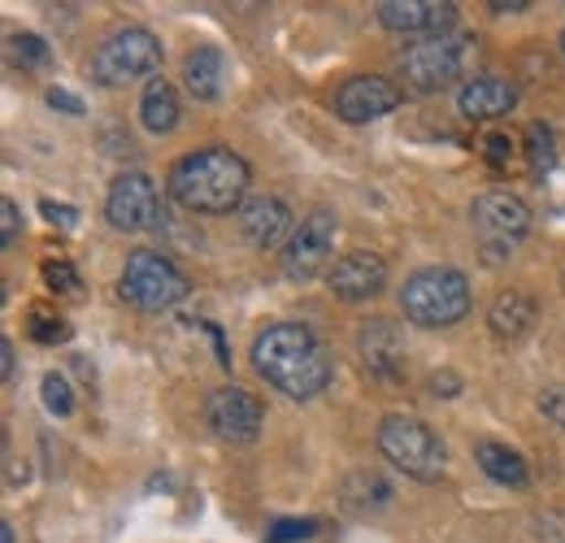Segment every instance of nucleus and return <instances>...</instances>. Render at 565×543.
Masks as SVG:
<instances>
[{
    "mask_svg": "<svg viewBox=\"0 0 565 543\" xmlns=\"http://www.w3.org/2000/svg\"><path fill=\"white\" fill-rule=\"evenodd\" d=\"M526 157H531V170H535V174L553 170V161H557V139H553V127H548V123H531V127H526Z\"/></svg>",
    "mask_w": 565,
    "mask_h": 543,
    "instance_id": "obj_22",
    "label": "nucleus"
},
{
    "mask_svg": "<svg viewBox=\"0 0 565 543\" xmlns=\"http://www.w3.org/2000/svg\"><path fill=\"white\" fill-rule=\"evenodd\" d=\"M105 217H109L118 231H127V235L161 226L166 213H161V192H157V183H152L148 174H140V170L118 174V179L109 183V196H105Z\"/></svg>",
    "mask_w": 565,
    "mask_h": 543,
    "instance_id": "obj_9",
    "label": "nucleus"
},
{
    "mask_svg": "<svg viewBox=\"0 0 565 543\" xmlns=\"http://www.w3.org/2000/svg\"><path fill=\"white\" fill-rule=\"evenodd\" d=\"M9 49H13V62H18L22 70L49 66V44H44L40 35H13V40H9Z\"/></svg>",
    "mask_w": 565,
    "mask_h": 543,
    "instance_id": "obj_23",
    "label": "nucleus"
},
{
    "mask_svg": "<svg viewBox=\"0 0 565 543\" xmlns=\"http://www.w3.org/2000/svg\"><path fill=\"white\" fill-rule=\"evenodd\" d=\"M327 283H331V291L340 296V300H370V296H379L383 287H387V262L379 257V253H344L331 274H327Z\"/></svg>",
    "mask_w": 565,
    "mask_h": 543,
    "instance_id": "obj_15",
    "label": "nucleus"
},
{
    "mask_svg": "<svg viewBox=\"0 0 565 543\" xmlns=\"http://www.w3.org/2000/svg\"><path fill=\"white\" fill-rule=\"evenodd\" d=\"M0 222H4V226H0V244L13 248V239H18V222H22V217H18V204L0 201Z\"/></svg>",
    "mask_w": 565,
    "mask_h": 543,
    "instance_id": "obj_30",
    "label": "nucleus"
},
{
    "mask_svg": "<svg viewBox=\"0 0 565 543\" xmlns=\"http://www.w3.org/2000/svg\"><path fill=\"white\" fill-rule=\"evenodd\" d=\"M44 283H49L53 291H78V274H74L71 262H49V266H44Z\"/></svg>",
    "mask_w": 565,
    "mask_h": 543,
    "instance_id": "obj_27",
    "label": "nucleus"
},
{
    "mask_svg": "<svg viewBox=\"0 0 565 543\" xmlns=\"http://www.w3.org/2000/svg\"><path fill=\"white\" fill-rule=\"evenodd\" d=\"M470 222H475V235H479V248L488 262H504L531 231V209L522 196L513 192H483L475 209H470Z\"/></svg>",
    "mask_w": 565,
    "mask_h": 543,
    "instance_id": "obj_7",
    "label": "nucleus"
},
{
    "mask_svg": "<svg viewBox=\"0 0 565 543\" xmlns=\"http://www.w3.org/2000/svg\"><path fill=\"white\" fill-rule=\"evenodd\" d=\"M49 105L62 109V114H74V118L83 114V100H78L74 92H66V87H53V92H49Z\"/></svg>",
    "mask_w": 565,
    "mask_h": 543,
    "instance_id": "obj_33",
    "label": "nucleus"
},
{
    "mask_svg": "<svg viewBox=\"0 0 565 543\" xmlns=\"http://www.w3.org/2000/svg\"><path fill=\"white\" fill-rule=\"evenodd\" d=\"M13 540H18V531H13L9 522H4V526H0V543H13Z\"/></svg>",
    "mask_w": 565,
    "mask_h": 543,
    "instance_id": "obj_37",
    "label": "nucleus"
},
{
    "mask_svg": "<svg viewBox=\"0 0 565 543\" xmlns=\"http://www.w3.org/2000/svg\"><path fill=\"white\" fill-rule=\"evenodd\" d=\"M540 408L557 422V430L565 435V392H544V396H540Z\"/></svg>",
    "mask_w": 565,
    "mask_h": 543,
    "instance_id": "obj_32",
    "label": "nucleus"
},
{
    "mask_svg": "<svg viewBox=\"0 0 565 543\" xmlns=\"http://www.w3.org/2000/svg\"><path fill=\"white\" fill-rule=\"evenodd\" d=\"M475 461H479V470L500 482V487H526V461H522V453H513V448H504V444H495V439H483L479 448H475Z\"/></svg>",
    "mask_w": 565,
    "mask_h": 543,
    "instance_id": "obj_20",
    "label": "nucleus"
},
{
    "mask_svg": "<svg viewBox=\"0 0 565 543\" xmlns=\"http://www.w3.org/2000/svg\"><path fill=\"white\" fill-rule=\"evenodd\" d=\"M526 9V0H513V4H504V0H492V13H522Z\"/></svg>",
    "mask_w": 565,
    "mask_h": 543,
    "instance_id": "obj_36",
    "label": "nucleus"
},
{
    "mask_svg": "<svg viewBox=\"0 0 565 543\" xmlns=\"http://www.w3.org/2000/svg\"><path fill=\"white\" fill-rule=\"evenodd\" d=\"M374 13L387 31L423 35V40L448 35V26L457 22V4H448V0H383Z\"/></svg>",
    "mask_w": 565,
    "mask_h": 543,
    "instance_id": "obj_13",
    "label": "nucleus"
},
{
    "mask_svg": "<svg viewBox=\"0 0 565 543\" xmlns=\"http://www.w3.org/2000/svg\"><path fill=\"white\" fill-rule=\"evenodd\" d=\"M188 291H192L188 274L152 248H136L122 266V278H118V296L127 305H136L140 313H166V309L183 305Z\"/></svg>",
    "mask_w": 565,
    "mask_h": 543,
    "instance_id": "obj_5",
    "label": "nucleus"
},
{
    "mask_svg": "<svg viewBox=\"0 0 565 543\" xmlns=\"http://www.w3.org/2000/svg\"><path fill=\"white\" fill-rule=\"evenodd\" d=\"M40 213H44L53 226H62V231H74V226H78V209H74V204L40 201Z\"/></svg>",
    "mask_w": 565,
    "mask_h": 543,
    "instance_id": "obj_28",
    "label": "nucleus"
},
{
    "mask_svg": "<svg viewBox=\"0 0 565 543\" xmlns=\"http://www.w3.org/2000/svg\"><path fill=\"white\" fill-rule=\"evenodd\" d=\"M257 374L291 401H313L331 383V356L322 340L300 322H275L253 340Z\"/></svg>",
    "mask_w": 565,
    "mask_h": 543,
    "instance_id": "obj_1",
    "label": "nucleus"
},
{
    "mask_svg": "<svg viewBox=\"0 0 565 543\" xmlns=\"http://www.w3.org/2000/svg\"><path fill=\"white\" fill-rule=\"evenodd\" d=\"M140 123H143V131H152V136H170V131L179 127V92H174V83H166L161 74L143 87Z\"/></svg>",
    "mask_w": 565,
    "mask_h": 543,
    "instance_id": "obj_19",
    "label": "nucleus"
},
{
    "mask_svg": "<svg viewBox=\"0 0 565 543\" xmlns=\"http://www.w3.org/2000/svg\"><path fill=\"white\" fill-rule=\"evenodd\" d=\"M401 100H405V92L392 78H383V74H356V78H349L335 92V114L344 123H353V127H365V123L387 118L392 109H401Z\"/></svg>",
    "mask_w": 565,
    "mask_h": 543,
    "instance_id": "obj_12",
    "label": "nucleus"
},
{
    "mask_svg": "<svg viewBox=\"0 0 565 543\" xmlns=\"http://www.w3.org/2000/svg\"><path fill=\"white\" fill-rule=\"evenodd\" d=\"M222 74H226L222 49H196V53H188V62H183V83H188V92H192L196 100H213V96L222 92Z\"/></svg>",
    "mask_w": 565,
    "mask_h": 543,
    "instance_id": "obj_21",
    "label": "nucleus"
},
{
    "mask_svg": "<svg viewBox=\"0 0 565 543\" xmlns=\"http://www.w3.org/2000/svg\"><path fill=\"white\" fill-rule=\"evenodd\" d=\"M44 408L57 413V417H71V408H74L71 383H66V374H57V370L44 374Z\"/></svg>",
    "mask_w": 565,
    "mask_h": 543,
    "instance_id": "obj_24",
    "label": "nucleus"
},
{
    "mask_svg": "<svg viewBox=\"0 0 565 543\" xmlns=\"http://www.w3.org/2000/svg\"><path fill=\"white\" fill-rule=\"evenodd\" d=\"M205 422L217 439L226 444H253L266 426V408L244 387H217L205 401Z\"/></svg>",
    "mask_w": 565,
    "mask_h": 543,
    "instance_id": "obj_10",
    "label": "nucleus"
},
{
    "mask_svg": "<svg viewBox=\"0 0 565 543\" xmlns=\"http://www.w3.org/2000/svg\"><path fill=\"white\" fill-rule=\"evenodd\" d=\"M457 387H461V383H457L452 374H435V379H430V392H435V396H439V392H448V396H452Z\"/></svg>",
    "mask_w": 565,
    "mask_h": 543,
    "instance_id": "obj_34",
    "label": "nucleus"
},
{
    "mask_svg": "<svg viewBox=\"0 0 565 543\" xmlns=\"http://www.w3.org/2000/svg\"><path fill=\"white\" fill-rule=\"evenodd\" d=\"M483 152H488V161H492V166H504V161L513 157V139H509V136H488V139H483Z\"/></svg>",
    "mask_w": 565,
    "mask_h": 543,
    "instance_id": "obj_31",
    "label": "nucleus"
},
{
    "mask_svg": "<svg viewBox=\"0 0 565 543\" xmlns=\"http://www.w3.org/2000/svg\"><path fill=\"white\" fill-rule=\"evenodd\" d=\"M562 53H565V31H562Z\"/></svg>",
    "mask_w": 565,
    "mask_h": 543,
    "instance_id": "obj_38",
    "label": "nucleus"
},
{
    "mask_svg": "<svg viewBox=\"0 0 565 543\" xmlns=\"http://www.w3.org/2000/svg\"><path fill=\"white\" fill-rule=\"evenodd\" d=\"M466 53H470V35H430L418 40L401 53V78L414 92H444L448 83L461 78L466 70Z\"/></svg>",
    "mask_w": 565,
    "mask_h": 543,
    "instance_id": "obj_8",
    "label": "nucleus"
},
{
    "mask_svg": "<svg viewBox=\"0 0 565 543\" xmlns=\"http://www.w3.org/2000/svg\"><path fill=\"white\" fill-rule=\"evenodd\" d=\"M379 453L401 475L418 478V482H439L448 466L439 430H430L423 417H409V413H392L379 422Z\"/></svg>",
    "mask_w": 565,
    "mask_h": 543,
    "instance_id": "obj_4",
    "label": "nucleus"
},
{
    "mask_svg": "<svg viewBox=\"0 0 565 543\" xmlns=\"http://www.w3.org/2000/svg\"><path fill=\"white\" fill-rule=\"evenodd\" d=\"M0 370H4V379H13V343L9 340L0 343Z\"/></svg>",
    "mask_w": 565,
    "mask_h": 543,
    "instance_id": "obj_35",
    "label": "nucleus"
},
{
    "mask_svg": "<svg viewBox=\"0 0 565 543\" xmlns=\"http://www.w3.org/2000/svg\"><path fill=\"white\" fill-rule=\"evenodd\" d=\"M31 340L35 343H66L71 340V322L44 313V309H31Z\"/></svg>",
    "mask_w": 565,
    "mask_h": 543,
    "instance_id": "obj_25",
    "label": "nucleus"
},
{
    "mask_svg": "<svg viewBox=\"0 0 565 543\" xmlns=\"http://www.w3.org/2000/svg\"><path fill=\"white\" fill-rule=\"evenodd\" d=\"M535 540L540 543H565V518L562 513H544V518H535Z\"/></svg>",
    "mask_w": 565,
    "mask_h": 543,
    "instance_id": "obj_29",
    "label": "nucleus"
},
{
    "mask_svg": "<svg viewBox=\"0 0 565 543\" xmlns=\"http://www.w3.org/2000/svg\"><path fill=\"white\" fill-rule=\"evenodd\" d=\"M356 348H361V361L374 379L392 383L405 374V340H401V327L387 322V318H370L361 322V336H356Z\"/></svg>",
    "mask_w": 565,
    "mask_h": 543,
    "instance_id": "obj_14",
    "label": "nucleus"
},
{
    "mask_svg": "<svg viewBox=\"0 0 565 543\" xmlns=\"http://www.w3.org/2000/svg\"><path fill=\"white\" fill-rule=\"evenodd\" d=\"M296 217H291V209L279 201V196H253V201L239 209V231H244V239L253 244V248H262V253H275L279 244L291 239V226Z\"/></svg>",
    "mask_w": 565,
    "mask_h": 543,
    "instance_id": "obj_16",
    "label": "nucleus"
},
{
    "mask_svg": "<svg viewBox=\"0 0 565 543\" xmlns=\"http://www.w3.org/2000/svg\"><path fill=\"white\" fill-rule=\"evenodd\" d=\"M166 192L188 213H231L248 192V161L231 148H196L170 166Z\"/></svg>",
    "mask_w": 565,
    "mask_h": 543,
    "instance_id": "obj_2",
    "label": "nucleus"
},
{
    "mask_svg": "<svg viewBox=\"0 0 565 543\" xmlns=\"http://www.w3.org/2000/svg\"><path fill=\"white\" fill-rule=\"evenodd\" d=\"M161 66V40L143 26H122L92 53V78L100 87H127L136 78H148ZM157 78V74H152Z\"/></svg>",
    "mask_w": 565,
    "mask_h": 543,
    "instance_id": "obj_6",
    "label": "nucleus"
},
{
    "mask_svg": "<svg viewBox=\"0 0 565 543\" xmlns=\"http://www.w3.org/2000/svg\"><path fill=\"white\" fill-rule=\"evenodd\" d=\"M401 309L414 327H430V331L457 327L470 313V283L452 266H426V270L405 278Z\"/></svg>",
    "mask_w": 565,
    "mask_h": 543,
    "instance_id": "obj_3",
    "label": "nucleus"
},
{
    "mask_svg": "<svg viewBox=\"0 0 565 543\" xmlns=\"http://www.w3.org/2000/svg\"><path fill=\"white\" fill-rule=\"evenodd\" d=\"M457 105H461V114L470 123H492V118H504L518 105V83L495 78V74H479V78H470L461 87Z\"/></svg>",
    "mask_w": 565,
    "mask_h": 543,
    "instance_id": "obj_17",
    "label": "nucleus"
},
{
    "mask_svg": "<svg viewBox=\"0 0 565 543\" xmlns=\"http://www.w3.org/2000/svg\"><path fill=\"white\" fill-rule=\"evenodd\" d=\"M535 318H540V305L526 291H518V287L500 291L492 300V309H488V327H492L500 340H522L535 327Z\"/></svg>",
    "mask_w": 565,
    "mask_h": 543,
    "instance_id": "obj_18",
    "label": "nucleus"
},
{
    "mask_svg": "<svg viewBox=\"0 0 565 543\" xmlns=\"http://www.w3.org/2000/svg\"><path fill=\"white\" fill-rule=\"evenodd\" d=\"M331 244H335V213L313 209L309 217H300V226L291 231V239L282 248V270H287V278H300V283L313 278V274L327 266Z\"/></svg>",
    "mask_w": 565,
    "mask_h": 543,
    "instance_id": "obj_11",
    "label": "nucleus"
},
{
    "mask_svg": "<svg viewBox=\"0 0 565 543\" xmlns=\"http://www.w3.org/2000/svg\"><path fill=\"white\" fill-rule=\"evenodd\" d=\"M313 535H318V522H313V518H300V522L291 518V522H275L266 540L270 543H305V540H313Z\"/></svg>",
    "mask_w": 565,
    "mask_h": 543,
    "instance_id": "obj_26",
    "label": "nucleus"
}]
</instances>
